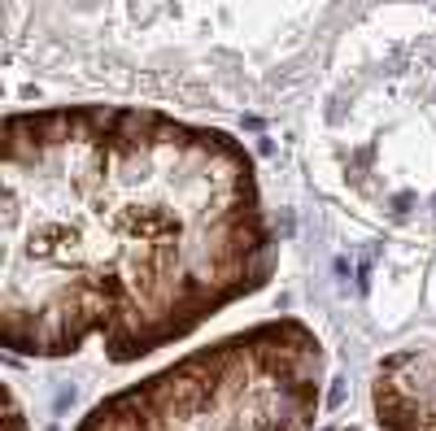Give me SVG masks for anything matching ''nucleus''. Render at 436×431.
I'll return each instance as SVG.
<instances>
[{"mask_svg": "<svg viewBox=\"0 0 436 431\" xmlns=\"http://www.w3.org/2000/svg\"><path fill=\"white\" fill-rule=\"evenodd\" d=\"M327 348L301 318H266L101 397L74 431H314Z\"/></svg>", "mask_w": 436, "mask_h": 431, "instance_id": "nucleus-2", "label": "nucleus"}, {"mask_svg": "<svg viewBox=\"0 0 436 431\" xmlns=\"http://www.w3.org/2000/svg\"><path fill=\"white\" fill-rule=\"evenodd\" d=\"M275 227L236 135L149 105L5 118L0 344L131 366L249 301L275 274Z\"/></svg>", "mask_w": 436, "mask_h": 431, "instance_id": "nucleus-1", "label": "nucleus"}, {"mask_svg": "<svg viewBox=\"0 0 436 431\" xmlns=\"http://www.w3.org/2000/svg\"><path fill=\"white\" fill-rule=\"evenodd\" d=\"M5 409H9L5 431H31V427H27V418H22V405H18V397H13V388H5Z\"/></svg>", "mask_w": 436, "mask_h": 431, "instance_id": "nucleus-4", "label": "nucleus"}, {"mask_svg": "<svg viewBox=\"0 0 436 431\" xmlns=\"http://www.w3.org/2000/svg\"><path fill=\"white\" fill-rule=\"evenodd\" d=\"M371 409L380 431H436V344L397 348L375 362Z\"/></svg>", "mask_w": 436, "mask_h": 431, "instance_id": "nucleus-3", "label": "nucleus"}]
</instances>
